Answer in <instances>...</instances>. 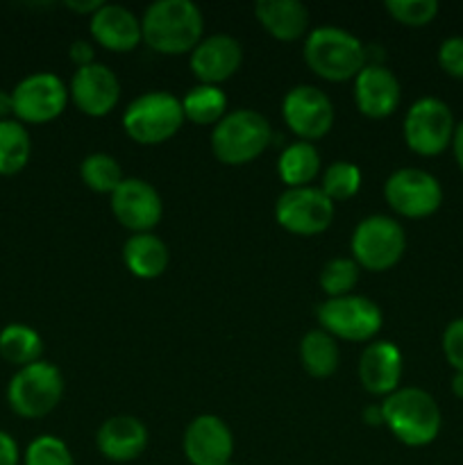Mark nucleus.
<instances>
[{
  "instance_id": "nucleus-19",
  "label": "nucleus",
  "mask_w": 463,
  "mask_h": 465,
  "mask_svg": "<svg viewBox=\"0 0 463 465\" xmlns=\"http://www.w3.org/2000/svg\"><path fill=\"white\" fill-rule=\"evenodd\" d=\"M402 352L390 341H370L359 359V381L375 398H389L399 389Z\"/></svg>"
},
{
  "instance_id": "nucleus-8",
  "label": "nucleus",
  "mask_w": 463,
  "mask_h": 465,
  "mask_svg": "<svg viewBox=\"0 0 463 465\" xmlns=\"http://www.w3.org/2000/svg\"><path fill=\"white\" fill-rule=\"evenodd\" d=\"M350 250H352V259L359 263V268L384 272L404 257L407 234L395 218L372 213L354 227Z\"/></svg>"
},
{
  "instance_id": "nucleus-16",
  "label": "nucleus",
  "mask_w": 463,
  "mask_h": 465,
  "mask_svg": "<svg viewBox=\"0 0 463 465\" xmlns=\"http://www.w3.org/2000/svg\"><path fill=\"white\" fill-rule=\"evenodd\" d=\"M73 104L86 116H107L121 100V80L104 64H89L77 68L68 86Z\"/></svg>"
},
{
  "instance_id": "nucleus-6",
  "label": "nucleus",
  "mask_w": 463,
  "mask_h": 465,
  "mask_svg": "<svg viewBox=\"0 0 463 465\" xmlns=\"http://www.w3.org/2000/svg\"><path fill=\"white\" fill-rule=\"evenodd\" d=\"M7 404L18 418L39 420L57 409L64 398V375L54 363L36 361L18 368L7 384Z\"/></svg>"
},
{
  "instance_id": "nucleus-2",
  "label": "nucleus",
  "mask_w": 463,
  "mask_h": 465,
  "mask_svg": "<svg viewBox=\"0 0 463 465\" xmlns=\"http://www.w3.org/2000/svg\"><path fill=\"white\" fill-rule=\"evenodd\" d=\"M381 416L390 434L407 448H425L440 434L443 416L434 395L422 389H398L381 400Z\"/></svg>"
},
{
  "instance_id": "nucleus-29",
  "label": "nucleus",
  "mask_w": 463,
  "mask_h": 465,
  "mask_svg": "<svg viewBox=\"0 0 463 465\" xmlns=\"http://www.w3.org/2000/svg\"><path fill=\"white\" fill-rule=\"evenodd\" d=\"M80 177L91 191H95V193H109V195H112L113 191L121 186V182L125 180L118 159L107 153H94L89 154V157L82 159Z\"/></svg>"
},
{
  "instance_id": "nucleus-25",
  "label": "nucleus",
  "mask_w": 463,
  "mask_h": 465,
  "mask_svg": "<svg viewBox=\"0 0 463 465\" xmlns=\"http://www.w3.org/2000/svg\"><path fill=\"white\" fill-rule=\"evenodd\" d=\"M340 361L339 343L325 330H311L300 341V363L316 380H327L336 372Z\"/></svg>"
},
{
  "instance_id": "nucleus-31",
  "label": "nucleus",
  "mask_w": 463,
  "mask_h": 465,
  "mask_svg": "<svg viewBox=\"0 0 463 465\" xmlns=\"http://www.w3.org/2000/svg\"><path fill=\"white\" fill-rule=\"evenodd\" d=\"M359 275H361V268L352 257H334L322 266L318 282L327 298H340V295L352 293L354 286L359 284Z\"/></svg>"
},
{
  "instance_id": "nucleus-22",
  "label": "nucleus",
  "mask_w": 463,
  "mask_h": 465,
  "mask_svg": "<svg viewBox=\"0 0 463 465\" xmlns=\"http://www.w3.org/2000/svg\"><path fill=\"white\" fill-rule=\"evenodd\" d=\"M254 16L277 41H298L309 30V9L300 0H259Z\"/></svg>"
},
{
  "instance_id": "nucleus-33",
  "label": "nucleus",
  "mask_w": 463,
  "mask_h": 465,
  "mask_svg": "<svg viewBox=\"0 0 463 465\" xmlns=\"http://www.w3.org/2000/svg\"><path fill=\"white\" fill-rule=\"evenodd\" d=\"M386 12L390 18L409 27H422L431 23L438 14L436 0H386Z\"/></svg>"
},
{
  "instance_id": "nucleus-36",
  "label": "nucleus",
  "mask_w": 463,
  "mask_h": 465,
  "mask_svg": "<svg viewBox=\"0 0 463 465\" xmlns=\"http://www.w3.org/2000/svg\"><path fill=\"white\" fill-rule=\"evenodd\" d=\"M21 450L12 434L0 430V465H21Z\"/></svg>"
},
{
  "instance_id": "nucleus-20",
  "label": "nucleus",
  "mask_w": 463,
  "mask_h": 465,
  "mask_svg": "<svg viewBox=\"0 0 463 465\" xmlns=\"http://www.w3.org/2000/svg\"><path fill=\"white\" fill-rule=\"evenodd\" d=\"M95 448L113 463H130L148 448V430L134 416H112L100 425L95 434Z\"/></svg>"
},
{
  "instance_id": "nucleus-28",
  "label": "nucleus",
  "mask_w": 463,
  "mask_h": 465,
  "mask_svg": "<svg viewBox=\"0 0 463 465\" xmlns=\"http://www.w3.org/2000/svg\"><path fill=\"white\" fill-rule=\"evenodd\" d=\"M180 100L184 118L195 125H216L227 114V95L221 86L195 84Z\"/></svg>"
},
{
  "instance_id": "nucleus-30",
  "label": "nucleus",
  "mask_w": 463,
  "mask_h": 465,
  "mask_svg": "<svg viewBox=\"0 0 463 465\" xmlns=\"http://www.w3.org/2000/svg\"><path fill=\"white\" fill-rule=\"evenodd\" d=\"M361 171L357 163L352 162H331L330 166L322 171V193L331 200V203H345V200L354 198L361 189Z\"/></svg>"
},
{
  "instance_id": "nucleus-37",
  "label": "nucleus",
  "mask_w": 463,
  "mask_h": 465,
  "mask_svg": "<svg viewBox=\"0 0 463 465\" xmlns=\"http://www.w3.org/2000/svg\"><path fill=\"white\" fill-rule=\"evenodd\" d=\"M68 54H71L73 64H75L77 68L89 66V64H94V59H95L94 45H91L86 39H75V41H73V44L68 45Z\"/></svg>"
},
{
  "instance_id": "nucleus-9",
  "label": "nucleus",
  "mask_w": 463,
  "mask_h": 465,
  "mask_svg": "<svg viewBox=\"0 0 463 465\" xmlns=\"http://www.w3.org/2000/svg\"><path fill=\"white\" fill-rule=\"evenodd\" d=\"M454 130H457V123H454L452 109L445 100L434 98V95L416 100L407 109L402 123L404 143L420 157H436L445 153L452 145Z\"/></svg>"
},
{
  "instance_id": "nucleus-43",
  "label": "nucleus",
  "mask_w": 463,
  "mask_h": 465,
  "mask_svg": "<svg viewBox=\"0 0 463 465\" xmlns=\"http://www.w3.org/2000/svg\"><path fill=\"white\" fill-rule=\"evenodd\" d=\"M225 465H236V463H234V461H230V463H225Z\"/></svg>"
},
{
  "instance_id": "nucleus-23",
  "label": "nucleus",
  "mask_w": 463,
  "mask_h": 465,
  "mask_svg": "<svg viewBox=\"0 0 463 465\" xmlns=\"http://www.w3.org/2000/svg\"><path fill=\"white\" fill-rule=\"evenodd\" d=\"M123 262L127 271L139 280H157L166 272L171 252L168 245L153 232L132 234L123 245Z\"/></svg>"
},
{
  "instance_id": "nucleus-18",
  "label": "nucleus",
  "mask_w": 463,
  "mask_h": 465,
  "mask_svg": "<svg viewBox=\"0 0 463 465\" xmlns=\"http://www.w3.org/2000/svg\"><path fill=\"white\" fill-rule=\"evenodd\" d=\"M402 89L384 64H366L354 77V103L357 109L368 118H386L398 109Z\"/></svg>"
},
{
  "instance_id": "nucleus-39",
  "label": "nucleus",
  "mask_w": 463,
  "mask_h": 465,
  "mask_svg": "<svg viewBox=\"0 0 463 465\" xmlns=\"http://www.w3.org/2000/svg\"><path fill=\"white\" fill-rule=\"evenodd\" d=\"M9 118H14L12 91L0 89V121H9Z\"/></svg>"
},
{
  "instance_id": "nucleus-7",
  "label": "nucleus",
  "mask_w": 463,
  "mask_h": 465,
  "mask_svg": "<svg viewBox=\"0 0 463 465\" xmlns=\"http://www.w3.org/2000/svg\"><path fill=\"white\" fill-rule=\"evenodd\" d=\"M316 318L320 330L331 334L334 339L350 341V343H370L379 334L381 316L379 304L372 302L366 295H340V298H327L316 307Z\"/></svg>"
},
{
  "instance_id": "nucleus-32",
  "label": "nucleus",
  "mask_w": 463,
  "mask_h": 465,
  "mask_svg": "<svg viewBox=\"0 0 463 465\" xmlns=\"http://www.w3.org/2000/svg\"><path fill=\"white\" fill-rule=\"evenodd\" d=\"M23 465H75L68 445L59 436H36L21 457Z\"/></svg>"
},
{
  "instance_id": "nucleus-14",
  "label": "nucleus",
  "mask_w": 463,
  "mask_h": 465,
  "mask_svg": "<svg viewBox=\"0 0 463 465\" xmlns=\"http://www.w3.org/2000/svg\"><path fill=\"white\" fill-rule=\"evenodd\" d=\"M112 213L132 234L153 232L162 223V195L150 182L141 177H125L112 193Z\"/></svg>"
},
{
  "instance_id": "nucleus-26",
  "label": "nucleus",
  "mask_w": 463,
  "mask_h": 465,
  "mask_svg": "<svg viewBox=\"0 0 463 465\" xmlns=\"http://www.w3.org/2000/svg\"><path fill=\"white\" fill-rule=\"evenodd\" d=\"M41 354H44V339L34 327L25 322H9L0 330V357L12 363L16 371L41 361Z\"/></svg>"
},
{
  "instance_id": "nucleus-4",
  "label": "nucleus",
  "mask_w": 463,
  "mask_h": 465,
  "mask_svg": "<svg viewBox=\"0 0 463 465\" xmlns=\"http://www.w3.org/2000/svg\"><path fill=\"white\" fill-rule=\"evenodd\" d=\"M272 127L257 109H232L213 125L212 153L225 166H245L271 145Z\"/></svg>"
},
{
  "instance_id": "nucleus-5",
  "label": "nucleus",
  "mask_w": 463,
  "mask_h": 465,
  "mask_svg": "<svg viewBox=\"0 0 463 465\" xmlns=\"http://www.w3.org/2000/svg\"><path fill=\"white\" fill-rule=\"evenodd\" d=\"M182 100L171 91H148L127 104L123 130L141 145H159L172 139L184 125Z\"/></svg>"
},
{
  "instance_id": "nucleus-38",
  "label": "nucleus",
  "mask_w": 463,
  "mask_h": 465,
  "mask_svg": "<svg viewBox=\"0 0 463 465\" xmlns=\"http://www.w3.org/2000/svg\"><path fill=\"white\" fill-rule=\"evenodd\" d=\"M103 5L104 3H100V0H68L66 7L71 9V12L84 14V16L91 18L100 7H103Z\"/></svg>"
},
{
  "instance_id": "nucleus-3",
  "label": "nucleus",
  "mask_w": 463,
  "mask_h": 465,
  "mask_svg": "<svg viewBox=\"0 0 463 465\" xmlns=\"http://www.w3.org/2000/svg\"><path fill=\"white\" fill-rule=\"evenodd\" d=\"M304 62L327 82H348L366 66V45L352 32L336 25L316 27L304 39Z\"/></svg>"
},
{
  "instance_id": "nucleus-12",
  "label": "nucleus",
  "mask_w": 463,
  "mask_h": 465,
  "mask_svg": "<svg viewBox=\"0 0 463 465\" xmlns=\"http://www.w3.org/2000/svg\"><path fill=\"white\" fill-rule=\"evenodd\" d=\"M334 203L322 193L320 186L286 189L275 203V221L281 230L295 236L322 234L334 221Z\"/></svg>"
},
{
  "instance_id": "nucleus-42",
  "label": "nucleus",
  "mask_w": 463,
  "mask_h": 465,
  "mask_svg": "<svg viewBox=\"0 0 463 465\" xmlns=\"http://www.w3.org/2000/svg\"><path fill=\"white\" fill-rule=\"evenodd\" d=\"M452 393L457 395L458 400H463V372H454V377H452Z\"/></svg>"
},
{
  "instance_id": "nucleus-17",
  "label": "nucleus",
  "mask_w": 463,
  "mask_h": 465,
  "mask_svg": "<svg viewBox=\"0 0 463 465\" xmlns=\"http://www.w3.org/2000/svg\"><path fill=\"white\" fill-rule=\"evenodd\" d=\"M243 48L239 39L232 35H209L202 36L193 53L189 54V66L200 84L221 86L241 68Z\"/></svg>"
},
{
  "instance_id": "nucleus-35",
  "label": "nucleus",
  "mask_w": 463,
  "mask_h": 465,
  "mask_svg": "<svg viewBox=\"0 0 463 465\" xmlns=\"http://www.w3.org/2000/svg\"><path fill=\"white\" fill-rule=\"evenodd\" d=\"M438 64L449 77L463 80V36H448L440 44Z\"/></svg>"
},
{
  "instance_id": "nucleus-21",
  "label": "nucleus",
  "mask_w": 463,
  "mask_h": 465,
  "mask_svg": "<svg viewBox=\"0 0 463 465\" xmlns=\"http://www.w3.org/2000/svg\"><path fill=\"white\" fill-rule=\"evenodd\" d=\"M89 30L91 36L112 53H130L143 41L141 18L123 5L104 3L89 18Z\"/></svg>"
},
{
  "instance_id": "nucleus-15",
  "label": "nucleus",
  "mask_w": 463,
  "mask_h": 465,
  "mask_svg": "<svg viewBox=\"0 0 463 465\" xmlns=\"http://www.w3.org/2000/svg\"><path fill=\"white\" fill-rule=\"evenodd\" d=\"M182 448L191 465H225L234 454V434L222 418L202 413L189 422Z\"/></svg>"
},
{
  "instance_id": "nucleus-13",
  "label": "nucleus",
  "mask_w": 463,
  "mask_h": 465,
  "mask_svg": "<svg viewBox=\"0 0 463 465\" xmlns=\"http://www.w3.org/2000/svg\"><path fill=\"white\" fill-rule=\"evenodd\" d=\"M281 116L286 127L298 134L300 141L313 143L316 139L330 134L336 114L325 91L313 84H298L281 100Z\"/></svg>"
},
{
  "instance_id": "nucleus-40",
  "label": "nucleus",
  "mask_w": 463,
  "mask_h": 465,
  "mask_svg": "<svg viewBox=\"0 0 463 465\" xmlns=\"http://www.w3.org/2000/svg\"><path fill=\"white\" fill-rule=\"evenodd\" d=\"M363 420H366V425H370V427L384 425V416H381V404H368V407L363 409Z\"/></svg>"
},
{
  "instance_id": "nucleus-27",
  "label": "nucleus",
  "mask_w": 463,
  "mask_h": 465,
  "mask_svg": "<svg viewBox=\"0 0 463 465\" xmlns=\"http://www.w3.org/2000/svg\"><path fill=\"white\" fill-rule=\"evenodd\" d=\"M32 136L16 118L0 121V175H18L30 163Z\"/></svg>"
},
{
  "instance_id": "nucleus-10",
  "label": "nucleus",
  "mask_w": 463,
  "mask_h": 465,
  "mask_svg": "<svg viewBox=\"0 0 463 465\" xmlns=\"http://www.w3.org/2000/svg\"><path fill=\"white\" fill-rule=\"evenodd\" d=\"M68 86L48 71L30 73L12 89L14 118L23 125H44L62 116L68 104Z\"/></svg>"
},
{
  "instance_id": "nucleus-11",
  "label": "nucleus",
  "mask_w": 463,
  "mask_h": 465,
  "mask_svg": "<svg viewBox=\"0 0 463 465\" xmlns=\"http://www.w3.org/2000/svg\"><path fill=\"white\" fill-rule=\"evenodd\" d=\"M384 198L398 216L420 221L440 209L443 186L422 168H398L386 177Z\"/></svg>"
},
{
  "instance_id": "nucleus-34",
  "label": "nucleus",
  "mask_w": 463,
  "mask_h": 465,
  "mask_svg": "<svg viewBox=\"0 0 463 465\" xmlns=\"http://www.w3.org/2000/svg\"><path fill=\"white\" fill-rule=\"evenodd\" d=\"M440 348H443L445 359L454 368V372H463V318H454L445 327Z\"/></svg>"
},
{
  "instance_id": "nucleus-24",
  "label": "nucleus",
  "mask_w": 463,
  "mask_h": 465,
  "mask_svg": "<svg viewBox=\"0 0 463 465\" xmlns=\"http://www.w3.org/2000/svg\"><path fill=\"white\" fill-rule=\"evenodd\" d=\"M320 171V153L309 141H293L281 150L280 159H277V175L284 182L286 189L311 186Z\"/></svg>"
},
{
  "instance_id": "nucleus-1",
  "label": "nucleus",
  "mask_w": 463,
  "mask_h": 465,
  "mask_svg": "<svg viewBox=\"0 0 463 465\" xmlns=\"http://www.w3.org/2000/svg\"><path fill=\"white\" fill-rule=\"evenodd\" d=\"M202 32V12L191 0H157L141 18L143 41L159 54H191Z\"/></svg>"
},
{
  "instance_id": "nucleus-41",
  "label": "nucleus",
  "mask_w": 463,
  "mask_h": 465,
  "mask_svg": "<svg viewBox=\"0 0 463 465\" xmlns=\"http://www.w3.org/2000/svg\"><path fill=\"white\" fill-rule=\"evenodd\" d=\"M452 150H454V159H457L458 168H461V173H463V121L458 123L457 130H454Z\"/></svg>"
}]
</instances>
